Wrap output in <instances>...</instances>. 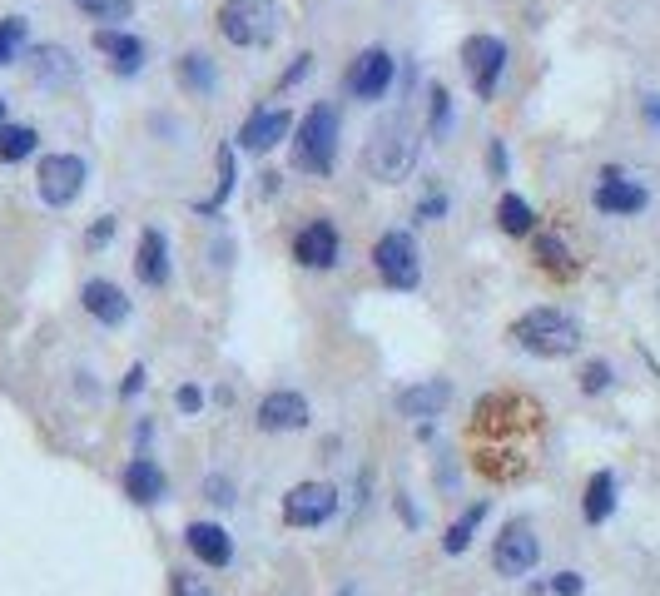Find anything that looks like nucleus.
<instances>
[{"label":"nucleus","instance_id":"nucleus-6","mask_svg":"<svg viewBox=\"0 0 660 596\" xmlns=\"http://www.w3.org/2000/svg\"><path fill=\"white\" fill-rule=\"evenodd\" d=\"M35 179H40V199H45L50 209H65V204L80 199L90 169H85L80 154H50V159H40V174H35Z\"/></svg>","mask_w":660,"mask_h":596},{"label":"nucleus","instance_id":"nucleus-21","mask_svg":"<svg viewBox=\"0 0 660 596\" xmlns=\"http://www.w3.org/2000/svg\"><path fill=\"white\" fill-rule=\"evenodd\" d=\"M30 75H35L40 85H70L80 70H75L70 50H60V45H35V50H30Z\"/></svg>","mask_w":660,"mask_h":596},{"label":"nucleus","instance_id":"nucleus-2","mask_svg":"<svg viewBox=\"0 0 660 596\" xmlns=\"http://www.w3.org/2000/svg\"><path fill=\"white\" fill-rule=\"evenodd\" d=\"M512 338H517V348H527L536 358H566V353L581 348V323L566 308L541 303V308H527L512 323Z\"/></svg>","mask_w":660,"mask_h":596},{"label":"nucleus","instance_id":"nucleus-13","mask_svg":"<svg viewBox=\"0 0 660 596\" xmlns=\"http://www.w3.org/2000/svg\"><path fill=\"white\" fill-rule=\"evenodd\" d=\"M288 130H293V115L288 110H254L249 115V125L239 130V145L249 149V154H268V149H278L288 140Z\"/></svg>","mask_w":660,"mask_h":596},{"label":"nucleus","instance_id":"nucleus-9","mask_svg":"<svg viewBox=\"0 0 660 596\" xmlns=\"http://www.w3.org/2000/svg\"><path fill=\"white\" fill-rule=\"evenodd\" d=\"M333 512H338V487H328V482H298L283 497L288 527H323Z\"/></svg>","mask_w":660,"mask_h":596},{"label":"nucleus","instance_id":"nucleus-39","mask_svg":"<svg viewBox=\"0 0 660 596\" xmlns=\"http://www.w3.org/2000/svg\"><path fill=\"white\" fill-rule=\"evenodd\" d=\"M487 164H492V174H497V179L507 174V149H502V140H492V149H487Z\"/></svg>","mask_w":660,"mask_h":596},{"label":"nucleus","instance_id":"nucleus-22","mask_svg":"<svg viewBox=\"0 0 660 596\" xmlns=\"http://www.w3.org/2000/svg\"><path fill=\"white\" fill-rule=\"evenodd\" d=\"M581 512H586L591 527H601V522L616 512V472H591L586 497H581Z\"/></svg>","mask_w":660,"mask_h":596},{"label":"nucleus","instance_id":"nucleus-20","mask_svg":"<svg viewBox=\"0 0 660 596\" xmlns=\"http://www.w3.org/2000/svg\"><path fill=\"white\" fill-rule=\"evenodd\" d=\"M95 50H105L125 75H134V70L144 65V40L130 35V30H115V25H100V30H95Z\"/></svg>","mask_w":660,"mask_h":596},{"label":"nucleus","instance_id":"nucleus-18","mask_svg":"<svg viewBox=\"0 0 660 596\" xmlns=\"http://www.w3.org/2000/svg\"><path fill=\"white\" fill-rule=\"evenodd\" d=\"M447 403H452V383H447V378H427V383H417V388H402V393H397L402 418H437Z\"/></svg>","mask_w":660,"mask_h":596},{"label":"nucleus","instance_id":"nucleus-8","mask_svg":"<svg viewBox=\"0 0 660 596\" xmlns=\"http://www.w3.org/2000/svg\"><path fill=\"white\" fill-rule=\"evenodd\" d=\"M462 65H467L477 95L492 100V95H497V80H502V70H507V45H502L497 35H467V40H462Z\"/></svg>","mask_w":660,"mask_h":596},{"label":"nucleus","instance_id":"nucleus-3","mask_svg":"<svg viewBox=\"0 0 660 596\" xmlns=\"http://www.w3.org/2000/svg\"><path fill=\"white\" fill-rule=\"evenodd\" d=\"M333 154H338V110L323 100L303 115L298 135H293V169L303 174H328L333 169Z\"/></svg>","mask_w":660,"mask_h":596},{"label":"nucleus","instance_id":"nucleus-12","mask_svg":"<svg viewBox=\"0 0 660 596\" xmlns=\"http://www.w3.org/2000/svg\"><path fill=\"white\" fill-rule=\"evenodd\" d=\"M293 259L303 269H333L338 264V229L328 219H313L298 239H293Z\"/></svg>","mask_w":660,"mask_h":596},{"label":"nucleus","instance_id":"nucleus-29","mask_svg":"<svg viewBox=\"0 0 660 596\" xmlns=\"http://www.w3.org/2000/svg\"><path fill=\"white\" fill-rule=\"evenodd\" d=\"M427 100H432V125H427V135H432V140H447V130H452V100H447L442 85H432Z\"/></svg>","mask_w":660,"mask_h":596},{"label":"nucleus","instance_id":"nucleus-23","mask_svg":"<svg viewBox=\"0 0 660 596\" xmlns=\"http://www.w3.org/2000/svg\"><path fill=\"white\" fill-rule=\"evenodd\" d=\"M234 184H239V169H234V149L224 145V149H219V184H214V194H209V199H199L194 209H199V214H219V209L229 204Z\"/></svg>","mask_w":660,"mask_h":596},{"label":"nucleus","instance_id":"nucleus-34","mask_svg":"<svg viewBox=\"0 0 660 596\" xmlns=\"http://www.w3.org/2000/svg\"><path fill=\"white\" fill-rule=\"evenodd\" d=\"M581 587H586L581 572H556V582H551V592L556 596H581Z\"/></svg>","mask_w":660,"mask_h":596},{"label":"nucleus","instance_id":"nucleus-30","mask_svg":"<svg viewBox=\"0 0 660 596\" xmlns=\"http://www.w3.org/2000/svg\"><path fill=\"white\" fill-rule=\"evenodd\" d=\"M90 20H130L134 15V0H75Z\"/></svg>","mask_w":660,"mask_h":596},{"label":"nucleus","instance_id":"nucleus-33","mask_svg":"<svg viewBox=\"0 0 660 596\" xmlns=\"http://www.w3.org/2000/svg\"><path fill=\"white\" fill-rule=\"evenodd\" d=\"M204 492H209V502H234V487H229V477H204Z\"/></svg>","mask_w":660,"mask_h":596},{"label":"nucleus","instance_id":"nucleus-41","mask_svg":"<svg viewBox=\"0 0 660 596\" xmlns=\"http://www.w3.org/2000/svg\"><path fill=\"white\" fill-rule=\"evenodd\" d=\"M646 120H651V125H660V100H656V95H651V105H646Z\"/></svg>","mask_w":660,"mask_h":596},{"label":"nucleus","instance_id":"nucleus-38","mask_svg":"<svg viewBox=\"0 0 660 596\" xmlns=\"http://www.w3.org/2000/svg\"><path fill=\"white\" fill-rule=\"evenodd\" d=\"M110 239H115V219H110V214H105V219H100V224H95V229H90V244H95V249H100V244H110Z\"/></svg>","mask_w":660,"mask_h":596},{"label":"nucleus","instance_id":"nucleus-15","mask_svg":"<svg viewBox=\"0 0 660 596\" xmlns=\"http://www.w3.org/2000/svg\"><path fill=\"white\" fill-rule=\"evenodd\" d=\"M134 274L144 289H164L169 284V244L159 229H144L139 234V249H134Z\"/></svg>","mask_w":660,"mask_h":596},{"label":"nucleus","instance_id":"nucleus-17","mask_svg":"<svg viewBox=\"0 0 660 596\" xmlns=\"http://www.w3.org/2000/svg\"><path fill=\"white\" fill-rule=\"evenodd\" d=\"M164 492H169V482H164V467L154 457H134L130 467H125V497L130 502L154 507V502H164Z\"/></svg>","mask_w":660,"mask_h":596},{"label":"nucleus","instance_id":"nucleus-7","mask_svg":"<svg viewBox=\"0 0 660 596\" xmlns=\"http://www.w3.org/2000/svg\"><path fill=\"white\" fill-rule=\"evenodd\" d=\"M393 75H397V60L383 50V45H368L353 65H348V95L353 100H388V90H393Z\"/></svg>","mask_w":660,"mask_h":596},{"label":"nucleus","instance_id":"nucleus-1","mask_svg":"<svg viewBox=\"0 0 660 596\" xmlns=\"http://www.w3.org/2000/svg\"><path fill=\"white\" fill-rule=\"evenodd\" d=\"M412 164H417V130H412V120L397 110V115H388V120L368 135V145H363V169H368L378 184H402V179L412 174Z\"/></svg>","mask_w":660,"mask_h":596},{"label":"nucleus","instance_id":"nucleus-24","mask_svg":"<svg viewBox=\"0 0 660 596\" xmlns=\"http://www.w3.org/2000/svg\"><path fill=\"white\" fill-rule=\"evenodd\" d=\"M179 85L194 90V95H209V90H214V60L199 55V50L184 55V60H179Z\"/></svg>","mask_w":660,"mask_h":596},{"label":"nucleus","instance_id":"nucleus-16","mask_svg":"<svg viewBox=\"0 0 660 596\" xmlns=\"http://www.w3.org/2000/svg\"><path fill=\"white\" fill-rule=\"evenodd\" d=\"M184 542H189V552L204 567H229L234 562V542H229V532L219 522H189L184 527Z\"/></svg>","mask_w":660,"mask_h":596},{"label":"nucleus","instance_id":"nucleus-36","mask_svg":"<svg viewBox=\"0 0 660 596\" xmlns=\"http://www.w3.org/2000/svg\"><path fill=\"white\" fill-rule=\"evenodd\" d=\"M174 403H179V408H184V413H199V408H204V393H199V388H194V383H184V388H179V393H174Z\"/></svg>","mask_w":660,"mask_h":596},{"label":"nucleus","instance_id":"nucleus-25","mask_svg":"<svg viewBox=\"0 0 660 596\" xmlns=\"http://www.w3.org/2000/svg\"><path fill=\"white\" fill-rule=\"evenodd\" d=\"M482 517H487V502H477V507H467V517H457L452 527H447V537H442V552H467L472 547V532L482 527Z\"/></svg>","mask_w":660,"mask_h":596},{"label":"nucleus","instance_id":"nucleus-28","mask_svg":"<svg viewBox=\"0 0 660 596\" xmlns=\"http://www.w3.org/2000/svg\"><path fill=\"white\" fill-rule=\"evenodd\" d=\"M25 40H30V25L20 15H5L0 20V65H15L25 55Z\"/></svg>","mask_w":660,"mask_h":596},{"label":"nucleus","instance_id":"nucleus-42","mask_svg":"<svg viewBox=\"0 0 660 596\" xmlns=\"http://www.w3.org/2000/svg\"><path fill=\"white\" fill-rule=\"evenodd\" d=\"M0 130H5V100H0Z\"/></svg>","mask_w":660,"mask_h":596},{"label":"nucleus","instance_id":"nucleus-40","mask_svg":"<svg viewBox=\"0 0 660 596\" xmlns=\"http://www.w3.org/2000/svg\"><path fill=\"white\" fill-rule=\"evenodd\" d=\"M139 388H144V363H134V368H130V378H125V388H120V393H125V398H134Z\"/></svg>","mask_w":660,"mask_h":596},{"label":"nucleus","instance_id":"nucleus-27","mask_svg":"<svg viewBox=\"0 0 660 596\" xmlns=\"http://www.w3.org/2000/svg\"><path fill=\"white\" fill-rule=\"evenodd\" d=\"M35 145H40V135L30 125H5L0 130V159L5 164H20L25 154H35Z\"/></svg>","mask_w":660,"mask_h":596},{"label":"nucleus","instance_id":"nucleus-10","mask_svg":"<svg viewBox=\"0 0 660 596\" xmlns=\"http://www.w3.org/2000/svg\"><path fill=\"white\" fill-rule=\"evenodd\" d=\"M536 557H541V542L531 537L527 522H512V527L497 537V547H492V562H497L502 577H527L531 567H536Z\"/></svg>","mask_w":660,"mask_h":596},{"label":"nucleus","instance_id":"nucleus-35","mask_svg":"<svg viewBox=\"0 0 660 596\" xmlns=\"http://www.w3.org/2000/svg\"><path fill=\"white\" fill-rule=\"evenodd\" d=\"M442 214H447V194H427L417 204V219H442Z\"/></svg>","mask_w":660,"mask_h":596},{"label":"nucleus","instance_id":"nucleus-32","mask_svg":"<svg viewBox=\"0 0 660 596\" xmlns=\"http://www.w3.org/2000/svg\"><path fill=\"white\" fill-rule=\"evenodd\" d=\"M611 388V363H586V373H581V393H606Z\"/></svg>","mask_w":660,"mask_h":596},{"label":"nucleus","instance_id":"nucleus-31","mask_svg":"<svg viewBox=\"0 0 660 596\" xmlns=\"http://www.w3.org/2000/svg\"><path fill=\"white\" fill-rule=\"evenodd\" d=\"M536 259H546V264H551V269H561V274L571 269V254L561 249V239H556V234H541V244H536Z\"/></svg>","mask_w":660,"mask_h":596},{"label":"nucleus","instance_id":"nucleus-37","mask_svg":"<svg viewBox=\"0 0 660 596\" xmlns=\"http://www.w3.org/2000/svg\"><path fill=\"white\" fill-rule=\"evenodd\" d=\"M174 596H209V587H204L199 577H184V572H179V582H174Z\"/></svg>","mask_w":660,"mask_h":596},{"label":"nucleus","instance_id":"nucleus-19","mask_svg":"<svg viewBox=\"0 0 660 596\" xmlns=\"http://www.w3.org/2000/svg\"><path fill=\"white\" fill-rule=\"evenodd\" d=\"M80 298H85V308L100 318V323H125L130 318V298L120 294V284H110V279H90L85 289H80Z\"/></svg>","mask_w":660,"mask_h":596},{"label":"nucleus","instance_id":"nucleus-26","mask_svg":"<svg viewBox=\"0 0 660 596\" xmlns=\"http://www.w3.org/2000/svg\"><path fill=\"white\" fill-rule=\"evenodd\" d=\"M497 224H502L507 234H531L536 214H531V204L522 194H502V199H497Z\"/></svg>","mask_w":660,"mask_h":596},{"label":"nucleus","instance_id":"nucleus-5","mask_svg":"<svg viewBox=\"0 0 660 596\" xmlns=\"http://www.w3.org/2000/svg\"><path fill=\"white\" fill-rule=\"evenodd\" d=\"M373 264H378V274H383V284L388 289H417L422 284V259H417V244H412V234H383L378 244H373Z\"/></svg>","mask_w":660,"mask_h":596},{"label":"nucleus","instance_id":"nucleus-4","mask_svg":"<svg viewBox=\"0 0 660 596\" xmlns=\"http://www.w3.org/2000/svg\"><path fill=\"white\" fill-rule=\"evenodd\" d=\"M219 30L234 45H268L278 35V5L273 0H224Z\"/></svg>","mask_w":660,"mask_h":596},{"label":"nucleus","instance_id":"nucleus-14","mask_svg":"<svg viewBox=\"0 0 660 596\" xmlns=\"http://www.w3.org/2000/svg\"><path fill=\"white\" fill-rule=\"evenodd\" d=\"M646 204H651V194H646L641 184H631V179L616 174V169L601 174V189H596V209H601V214H621V219H626V214H641Z\"/></svg>","mask_w":660,"mask_h":596},{"label":"nucleus","instance_id":"nucleus-11","mask_svg":"<svg viewBox=\"0 0 660 596\" xmlns=\"http://www.w3.org/2000/svg\"><path fill=\"white\" fill-rule=\"evenodd\" d=\"M308 423V398L293 393V388H278L259 403V428L264 433H298Z\"/></svg>","mask_w":660,"mask_h":596}]
</instances>
